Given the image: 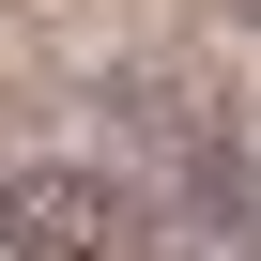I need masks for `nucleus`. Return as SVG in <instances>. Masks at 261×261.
Returning <instances> with one entry per match:
<instances>
[{
	"label": "nucleus",
	"mask_w": 261,
	"mask_h": 261,
	"mask_svg": "<svg viewBox=\"0 0 261 261\" xmlns=\"http://www.w3.org/2000/svg\"><path fill=\"white\" fill-rule=\"evenodd\" d=\"M123 215H139V200H123L92 154L77 169H0V261H108Z\"/></svg>",
	"instance_id": "1"
},
{
	"label": "nucleus",
	"mask_w": 261,
	"mask_h": 261,
	"mask_svg": "<svg viewBox=\"0 0 261 261\" xmlns=\"http://www.w3.org/2000/svg\"><path fill=\"white\" fill-rule=\"evenodd\" d=\"M246 31H261V0H246Z\"/></svg>",
	"instance_id": "2"
}]
</instances>
